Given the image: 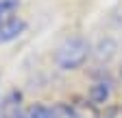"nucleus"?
<instances>
[{
    "instance_id": "nucleus-4",
    "label": "nucleus",
    "mask_w": 122,
    "mask_h": 118,
    "mask_svg": "<svg viewBox=\"0 0 122 118\" xmlns=\"http://www.w3.org/2000/svg\"><path fill=\"white\" fill-rule=\"evenodd\" d=\"M20 7V0H0V22L11 18Z\"/></svg>"
},
{
    "instance_id": "nucleus-6",
    "label": "nucleus",
    "mask_w": 122,
    "mask_h": 118,
    "mask_svg": "<svg viewBox=\"0 0 122 118\" xmlns=\"http://www.w3.org/2000/svg\"><path fill=\"white\" fill-rule=\"evenodd\" d=\"M120 75H122V72H120Z\"/></svg>"
},
{
    "instance_id": "nucleus-2",
    "label": "nucleus",
    "mask_w": 122,
    "mask_h": 118,
    "mask_svg": "<svg viewBox=\"0 0 122 118\" xmlns=\"http://www.w3.org/2000/svg\"><path fill=\"white\" fill-rule=\"evenodd\" d=\"M26 31V22L18 16H11L7 20L0 22V44H9L13 39H18Z\"/></svg>"
},
{
    "instance_id": "nucleus-5",
    "label": "nucleus",
    "mask_w": 122,
    "mask_h": 118,
    "mask_svg": "<svg viewBox=\"0 0 122 118\" xmlns=\"http://www.w3.org/2000/svg\"><path fill=\"white\" fill-rule=\"evenodd\" d=\"M20 118H46V105H33L20 114Z\"/></svg>"
},
{
    "instance_id": "nucleus-3",
    "label": "nucleus",
    "mask_w": 122,
    "mask_h": 118,
    "mask_svg": "<svg viewBox=\"0 0 122 118\" xmlns=\"http://www.w3.org/2000/svg\"><path fill=\"white\" fill-rule=\"evenodd\" d=\"M46 118H83V114L66 103H55V105L46 107Z\"/></svg>"
},
{
    "instance_id": "nucleus-1",
    "label": "nucleus",
    "mask_w": 122,
    "mask_h": 118,
    "mask_svg": "<svg viewBox=\"0 0 122 118\" xmlns=\"http://www.w3.org/2000/svg\"><path fill=\"white\" fill-rule=\"evenodd\" d=\"M87 57H89L87 39L74 35V37L63 39V44L57 48V66L61 70H76L85 64Z\"/></svg>"
}]
</instances>
